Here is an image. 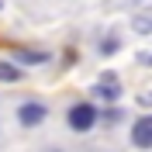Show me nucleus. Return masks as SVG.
Wrapping results in <instances>:
<instances>
[{
    "mask_svg": "<svg viewBox=\"0 0 152 152\" xmlns=\"http://www.w3.org/2000/svg\"><path fill=\"white\" fill-rule=\"evenodd\" d=\"M94 124H97L94 104H76L73 111H69V128H73V132H86V128H94Z\"/></svg>",
    "mask_w": 152,
    "mask_h": 152,
    "instance_id": "obj_1",
    "label": "nucleus"
},
{
    "mask_svg": "<svg viewBox=\"0 0 152 152\" xmlns=\"http://www.w3.org/2000/svg\"><path fill=\"white\" fill-rule=\"evenodd\" d=\"M132 142L138 145V149H152V114H145V118H138V121H135Z\"/></svg>",
    "mask_w": 152,
    "mask_h": 152,
    "instance_id": "obj_2",
    "label": "nucleus"
},
{
    "mask_svg": "<svg viewBox=\"0 0 152 152\" xmlns=\"http://www.w3.org/2000/svg\"><path fill=\"white\" fill-rule=\"evenodd\" d=\"M97 97H107V100L121 97V80H118L114 73H104V76H100V83H97Z\"/></svg>",
    "mask_w": 152,
    "mask_h": 152,
    "instance_id": "obj_3",
    "label": "nucleus"
},
{
    "mask_svg": "<svg viewBox=\"0 0 152 152\" xmlns=\"http://www.w3.org/2000/svg\"><path fill=\"white\" fill-rule=\"evenodd\" d=\"M45 104H24V107H21V111H18V118H21V124H28V128H31V124H42V121H45Z\"/></svg>",
    "mask_w": 152,
    "mask_h": 152,
    "instance_id": "obj_4",
    "label": "nucleus"
},
{
    "mask_svg": "<svg viewBox=\"0 0 152 152\" xmlns=\"http://www.w3.org/2000/svg\"><path fill=\"white\" fill-rule=\"evenodd\" d=\"M135 31L138 35H152V14H138L135 18Z\"/></svg>",
    "mask_w": 152,
    "mask_h": 152,
    "instance_id": "obj_5",
    "label": "nucleus"
},
{
    "mask_svg": "<svg viewBox=\"0 0 152 152\" xmlns=\"http://www.w3.org/2000/svg\"><path fill=\"white\" fill-rule=\"evenodd\" d=\"M18 66H10V62H0V80H7V83H10V80H18Z\"/></svg>",
    "mask_w": 152,
    "mask_h": 152,
    "instance_id": "obj_6",
    "label": "nucleus"
},
{
    "mask_svg": "<svg viewBox=\"0 0 152 152\" xmlns=\"http://www.w3.org/2000/svg\"><path fill=\"white\" fill-rule=\"evenodd\" d=\"M142 62H152V56H142Z\"/></svg>",
    "mask_w": 152,
    "mask_h": 152,
    "instance_id": "obj_7",
    "label": "nucleus"
}]
</instances>
